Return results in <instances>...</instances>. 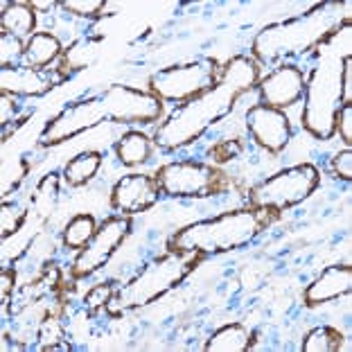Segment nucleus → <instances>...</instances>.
<instances>
[{"label": "nucleus", "instance_id": "obj_1", "mask_svg": "<svg viewBox=\"0 0 352 352\" xmlns=\"http://www.w3.org/2000/svg\"><path fill=\"white\" fill-rule=\"evenodd\" d=\"M262 77L260 63L251 54H235L221 66L219 79L210 91L186 104L174 107L154 131V145L165 151H176L195 145L204 135L221 122L237 102L255 91Z\"/></svg>", "mask_w": 352, "mask_h": 352}, {"label": "nucleus", "instance_id": "obj_2", "mask_svg": "<svg viewBox=\"0 0 352 352\" xmlns=\"http://www.w3.org/2000/svg\"><path fill=\"white\" fill-rule=\"evenodd\" d=\"M350 23V3L346 0H323L311 10L292 19L271 23L262 28L251 41V57L260 66H283L292 59L309 57L337 32Z\"/></svg>", "mask_w": 352, "mask_h": 352}, {"label": "nucleus", "instance_id": "obj_3", "mask_svg": "<svg viewBox=\"0 0 352 352\" xmlns=\"http://www.w3.org/2000/svg\"><path fill=\"white\" fill-rule=\"evenodd\" d=\"M280 212L271 208L244 206L201 221H192L167 239V251L195 253L201 258L223 255L253 244L264 230L278 221Z\"/></svg>", "mask_w": 352, "mask_h": 352}, {"label": "nucleus", "instance_id": "obj_4", "mask_svg": "<svg viewBox=\"0 0 352 352\" xmlns=\"http://www.w3.org/2000/svg\"><path fill=\"white\" fill-rule=\"evenodd\" d=\"M350 34V23L343 25L330 41L314 52L318 59L305 73V95H302V129L318 140L334 135V120L343 107V61L350 54V45L341 50V41Z\"/></svg>", "mask_w": 352, "mask_h": 352}, {"label": "nucleus", "instance_id": "obj_5", "mask_svg": "<svg viewBox=\"0 0 352 352\" xmlns=\"http://www.w3.org/2000/svg\"><path fill=\"white\" fill-rule=\"evenodd\" d=\"M204 260L206 258L195 253L165 251L163 255H156L131 280L118 287L107 307V314L120 316L124 311L151 305L158 298H163L167 292H172L174 287H179Z\"/></svg>", "mask_w": 352, "mask_h": 352}, {"label": "nucleus", "instance_id": "obj_6", "mask_svg": "<svg viewBox=\"0 0 352 352\" xmlns=\"http://www.w3.org/2000/svg\"><path fill=\"white\" fill-rule=\"evenodd\" d=\"M318 183H321V172H318L316 165L300 163L285 167V170L251 186L249 192H246V206L271 208L276 212H285L289 208L307 201L316 192Z\"/></svg>", "mask_w": 352, "mask_h": 352}, {"label": "nucleus", "instance_id": "obj_7", "mask_svg": "<svg viewBox=\"0 0 352 352\" xmlns=\"http://www.w3.org/2000/svg\"><path fill=\"white\" fill-rule=\"evenodd\" d=\"M154 176L167 199H208L219 197L230 188L228 174L221 167L195 158L165 163Z\"/></svg>", "mask_w": 352, "mask_h": 352}, {"label": "nucleus", "instance_id": "obj_8", "mask_svg": "<svg viewBox=\"0 0 352 352\" xmlns=\"http://www.w3.org/2000/svg\"><path fill=\"white\" fill-rule=\"evenodd\" d=\"M221 66L217 59L212 57H199V59H190L186 63H174V66H167L156 70L154 75L149 77V93L156 95L163 104L172 102V104H186L190 100L199 98L206 91H210L214 82L219 79Z\"/></svg>", "mask_w": 352, "mask_h": 352}, {"label": "nucleus", "instance_id": "obj_9", "mask_svg": "<svg viewBox=\"0 0 352 352\" xmlns=\"http://www.w3.org/2000/svg\"><path fill=\"white\" fill-rule=\"evenodd\" d=\"M102 122H111V107L104 91L70 102L52 120H47L43 131L38 133V145L57 147L61 142L77 138L79 133L95 129Z\"/></svg>", "mask_w": 352, "mask_h": 352}, {"label": "nucleus", "instance_id": "obj_10", "mask_svg": "<svg viewBox=\"0 0 352 352\" xmlns=\"http://www.w3.org/2000/svg\"><path fill=\"white\" fill-rule=\"evenodd\" d=\"M133 228V217L126 214H111L104 219L98 230H95L93 239L88 242L82 251H77L75 260L70 262L68 274L73 280H86L95 276L109 264L113 253L124 244Z\"/></svg>", "mask_w": 352, "mask_h": 352}, {"label": "nucleus", "instance_id": "obj_11", "mask_svg": "<svg viewBox=\"0 0 352 352\" xmlns=\"http://www.w3.org/2000/svg\"><path fill=\"white\" fill-rule=\"evenodd\" d=\"M111 104V122L113 124H154L163 118V102L149 91L131 88L124 84H111L104 88Z\"/></svg>", "mask_w": 352, "mask_h": 352}, {"label": "nucleus", "instance_id": "obj_12", "mask_svg": "<svg viewBox=\"0 0 352 352\" xmlns=\"http://www.w3.org/2000/svg\"><path fill=\"white\" fill-rule=\"evenodd\" d=\"M244 126L246 133L251 135L253 145L264 149L267 154H280V151H285L294 135L292 120L287 118L285 111L264 107L260 102H255L253 107L246 109Z\"/></svg>", "mask_w": 352, "mask_h": 352}, {"label": "nucleus", "instance_id": "obj_13", "mask_svg": "<svg viewBox=\"0 0 352 352\" xmlns=\"http://www.w3.org/2000/svg\"><path fill=\"white\" fill-rule=\"evenodd\" d=\"M255 93H258V102L264 107L278 111L292 109L305 95V70L294 61L271 68L267 75L260 77Z\"/></svg>", "mask_w": 352, "mask_h": 352}, {"label": "nucleus", "instance_id": "obj_14", "mask_svg": "<svg viewBox=\"0 0 352 352\" xmlns=\"http://www.w3.org/2000/svg\"><path fill=\"white\" fill-rule=\"evenodd\" d=\"M163 197L161 188H158L156 176L151 174H124L113 188H111V208L116 214H133L147 212L149 208L158 204V199Z\"/></svg>", "mask_w": 352, "mask_h": 352}, {"label": "nucleus", "instance_id": "obj_15", "mask_svg": "<svg viewBox=\"0 0 352 352\" xmlns=\"http://www.w3.org/2000/svg\"><path fill=\"white\" fill-rule=\"evenodd\" d=\"M61 84L52 70H36L25 66L0 68V93H10L16 98H43L54 86Z\"/></svg>", "mask_w": 352, "mask_h": 352}, {"label": "nucleus", "instance_id": "obj_16", "mask_svg": "<svg viewBox=\"0 0 352 352\" xmlns=\"http://www.w3.org/2000/svg\"><path fill=\"white\" fill-rule=\"evenodd\" d=\"M352 289V267L350 264H332L323 269L302 292V305L314 309L325 302L339 300Z\"/></svg>", "mask_w": 352, "mask_h": 352}, {"label": "nucleus", "instance_id": "obj_17", "mask_svg": "<svg viewBox=\"0 0 352 352\" xmlns=\"http://www.w3.org/2000/svg\"><path fill=\"white\" fill-rule=\"evenodd\" d=\"M100 47H102V34H86L70 43L61 54L59 68H54L59 82H66L73 75L91 68L95 59L100 57Z\"/></svg>", "mask_w": 352, "mask_h": 352}, {"label": "nucleus", "instance_id": "obj_18", "mask_svg": "<svg viewBox=\"0 0 352 352\" xmlns=\"http://www.w3.org/2000/svg\"><path fill=\"white\" fill-rule=\"evenodd\" d=\"M63 50L66 47H63L57 34H52V32H36L34 36H30L25 41V52H23L21 66L47 70L52 63L61 59Z\"/></svg>", "mask_w": 352, "mask_h": 352}, {"label": "nucleus", "instance_id": "obj_19", "mask_svg": "<svg viewBox=\"0 0 352 352\" xmlns=\"http://www.w3.org/2000/svg\"><path fill=\"white\" fill-rule=\"evenodd\" d=\"M36 12L28 0H12L0 7V32L28 41L36 34Z\"/></svg>", "mask_w": 352, "mask_h": 352}, {"label": "nucleus", "instance_id": "obj_20", "mask_svg": "<svg viewBox=\"0 0 352 352\" xmlns=\"http://www.w3.org/2000/svg\"><path fill=\"white\" fill-rule=\"evenodd\" d=\"M255 334L242 323H226L208 337L206 352H249L255 348Z\"/></svg>", "mask_w": 352, "mask_h": 352}, {"label": "nucleus", "instance_id": "obj_21", "mask_svg": "<svg viewBox=\"0 0 352 352\" xmlns=\"http://www.w3.org/2000/svg\"><path fill=\"white\" fill-rule=\"evenodd\" d=\"M102 161H104L102 151H95V149L79 151L77 156H73L66 165H63V170H61L63 186L82 188L86 183H91L95 176H98Z\"/></svg>", "mask_w": 352, "mask_h": 352}, {"label": "nucleus", "instance_id": "obj_22", "mask_svg": "<svg viewBox=\"0 0 352 352\" xmlns=\"http://www.w3.org/2000/svg\"><path fill=\"white\" fill-rule=\"evenodd\" d=\"M154 151V138L142 131H126L116 142V158L124 167H138L149 163Z\"/></svg>", "mask_w": 352, "mask_h": 352}, {"label": "nucleus", "instance_id": "obj_23", "mask_svg": "<svg viewBox=\"0 0 352 352\" xmlns=\"http://www.w3.org/2000/svg\"><path fill=\"white\" fill-rule=\"evenodd\" d=\"M98 226L100 223L95 221L93 214H88V212L75 214L73 219H68V223L61 230V246L68 251H82L84 246L93 239Z\"/></svg>", "mask_w": 352, "mask_h": 352}, {"label": "nucleus", "instance_id": "obj_24", "mask_svg": "<svg viewBox=\"0 0 352 352\" xmlns=\"http://www.w3.org/2000/svg\"><path fill=\"white\" fill-rule=\"evenodd\" d=\"M59 188H61V174L57 172L45 174L43 179L36 183V188L32 190L30 212H38L45 219L59 201Z\"/></svg>", "mask_w": 352, "mask_h": 352}, {"label": "nucleus", "instance_id": "obj_25", "mask_svg": "<svg viewBox=\"0 0 352 352\" xmlns=\"http://www.w3.org/2000/svg\"><path fill=\"white\" fill-rule=\"evenodd\" d=\"M346 343L343 332L332 325H316L302 337V352H339Z\"/></svg>", "mask_w": 352, "mask_h": 352}, {"label": "nucleus", "instance_id": "obj_26", "mask_svg": "<svg viewBox=\"0 0 352 352\" xmlns=\"http://www.w3.org/2000/svg\"><path fill=\"white\" fill-rule=\"evenodd\" d=\"M30 214V204L23 201H10V199H3V206H0V237L10 239L23 228V223L28 221Z\"/></svg>", "mask_w": 352, "mask_h": 352}, {"label": "nucleus", "instance_id": "obj_27", "mask_svg": "<svg viewBox=\"0 0 352 352\" xmlns=\"http://www.w3.org/2000/svg\"><path fill=\"white\" fill-rule=\"evenodd\" d=\"M61 318H63V311H54V314H50L45 318L41 330H38V339H36V346H34L36 350L47 352L54 346V343L66 341L68 327H66V323L61 321Z\"/></svg>", "mask_w": 352, "mask_h": 352}, {"label": "nucleus", "instance_id": "obj_28", "mask_svg": "<svg viewBox=\"0 0 352 352\" xmlns=\"http://www.w3.org/2000/svg\"><path fill=\"white\" fill-rule=\"evenodd\" d=\"M30 174V161L25 156L14 158V163H5L3 167V190H0V197L10 199L14 192H19L21 183L28 179Z\"/></svg>", "mask_w": 352, "mask_h": 352}, {"label": "nucleus", "instance_id": "obj_29", "mask_svg": "<svg viewBox=\"0 0 352 352\" xmlns=\"http://www.w3.org/2000/svg\"><path fill=\"white\" fill-rule=\"evenodd\" d=\"M116 289H118L116 283H100V285L91 287L84 296V311L86 314L95 316V314H100V311H107Z\"/></svg>", "mask_w": 352, "mask_h": 352}, {"label": "nucleus", "instance_id": "obj_30", "mask_svg": "<svg viewBox=\"0 0 352 352\" xmlns=\"http://www.w3.org/2000/svg\"><path fill=\"white\" fill-rule=\"evenodd\" d=\"M63 7V12L73 19H82V21H98L102 19L104 7L107 3L104 0H63L59 3Z\"/></svg>", "mask_w": 352, "mask_h": 352}, {"label": "nucleus", "instance_id": "obj_31", "mask_svg": "<svg viewBox=\"0 0 352 352\" xmlns=\"http://www.w3.org/2000/svg\"><path fill=\"white\" fill-rule=\"evenodd\" d=\"M23 52H25V41L23 38L0 32V68L21 66Z\"/></svg>", "mask_w": 352, "mask_h": 352}, {"label": "nucleus", "instance_id": "obj_32", "mask_svg": "<svg viewBox=\"0 0 352 352\" xmlns=\"http://www.w3.org/2000/svg\"><path fill=\"white\" fill-rule=\"evenodd\" d=\"M244 151V142L239 138H228V140H217L214 145L208 149V163L221 167L223 163L233 161Z\"/></svg>", "mask_w": 352, "mask_h": 352}, {"label": "nucleus", "instance_id": "obj_33", "mask_svg": "<svg viewBox=\"0 0 352 352\" xmlns=\"http://www.w3.org/2000/svg\"><path fill=\"white\" fill-rule=\"evenodd\" d=\"M23 104H21V98H16V95H10V93H0V124L7 126L16 122V120L25 118V116H32V113H21Z\"/></svg>", "mask_w": 352, "mask_h": 352}, {"label": "nucleus", "instance_id": "obj_34", "mask_svg": "<svg viewBox=\"0 0 352 352\" xmlns=\"http://www.w3.org/2000/svg\"><path fill=\"white\" fill-rule=\"evenodd\" d=\"M327 167H330V174L334 179L350 183V179H352V149L346 147L343 151H337V154L330 158V165Z\"/></svg>", "mask_w": 352, "mask_h": 352}, {"label": "nucleus", "instance_id": "obj_35", "mask_svg": "<svg viewBox=\"0 0 352 352\" xmlns=\"http://www.w3.org/2000/svg\"><path fill=\"white\" fill-rule=\"evenodd\" d=\"M334 135L346 142V147L352 145V104H343L334 120Z\"/></svg>", "mask_w": 352, "mask_h": 352}, {"label": "nucleus", "instance_id": "obj_36", "mask_svg": "<svg viewBox=\"0 0 352 352\" xmlns=\"http://www.w3.org/2000/svg\"><path fill=\"white\" fill-rule=\"evenodd\" d=\"M19 271H16V267L14 264H10V267H5L3 269V276H0V302H3V307L5 305H10V300H12V296H14V292L19 289Z\"/></svg>", "mask_w": 352, "mask_h": 352}, {"label": "nucleus", "instance_id": "obj_37", "mask_svg": "<svg viewBox=\"0 0 352 352\" xmlns=\"http://www.w3.org/2000/svg\"><path fill=\"white\" fill-rule=\"evenodd\" d=\"M28 3L32 5V10H34L36 14H43V12H50L54 10L59 3H54V0H28Z\"/></svg>", "mask_w": 352, "mask_h": 352}, {"label": "nucleus", "instance_id": "obj_38", "mask_svg": "<svg viewBox=\"0 0 352 352\" xmlns=\"http://www.w3.org/2000/svg\"><path fill=\"white\" fill-rule=\"evenodd\" d=\"M30 120V116H25V118H21V120H16V122H12V124H7V126H3V142H7V138H10L12 133H16L21 129L23 124H25Z\"/></svg>", "mask_w": 352, "mask_h": 352}]
</instances>
